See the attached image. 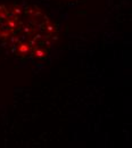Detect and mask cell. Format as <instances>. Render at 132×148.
<instances>
[{
  "label": "cell",
  "instance_id": "obj_1",
  "mask_svg": "<svg viewBox=\"0 0 132 148\" xmlns=\"http://www.w3.org/2000/svg\"><path fill=\"white\" fill-rule=\"evenodd\" d=\"M54 30L47 15L35 7L14 3L0 5V38L7 40L18 38L19 50L23 41H25L23 51L30 49L27 35L30 41H35L40 47L39 42L51 38Z\"/></svg>",
  "mask_w": 132,
  "mask_h": 148
}]
</instances>
